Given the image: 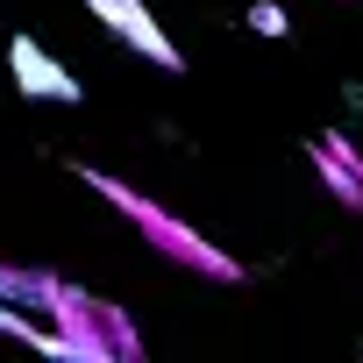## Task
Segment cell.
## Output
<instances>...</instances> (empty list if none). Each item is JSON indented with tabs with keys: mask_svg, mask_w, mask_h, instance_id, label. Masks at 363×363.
Wrapping results in <instances>:
<instances>
[{
	"mask_svg": "<svg viewBox=\"0 0 363 363\" xmlns=\"http://www.w3.org/2000/svg\"><path fill=\"white\" fill-rule=\"evenodd\" d=\"M72 171L86 178V186H93V193H100L114 214H128V221H135V228H143V235H150V242H157L171 264H186V271H207V278H221V285H235V278H242V264H235V257H221V250H214L200 228H186L178 214H164L157 200H143L135 186H121L114 171H100V164H72Z\"/></svg>",
	"mask_w": 363,
	"mask_h": 363,
	"instance_id": "1",
	"label": "cell"
},
{
	"mask_svg": "<svg viewBox=\"0 0 363 363\" xmlns=\"http://www.w3.org/2000/svg\"><path fill=\"white\" fill-rule=\"evenodd\" d=\"M65 278L0 264V335H15L43 356H72V313H65Z\"/></svg>",
	"mask_w": 363,
	"mask_h": 363,
	"instance_id": "2",
	"label": "cell"
},
{
	"mask_svg": "<svg viewBox=\"0 0 363 363\" xmlns=\"http://www.w3.org/2000/svg\"><path fill=\"white\" fill-rule=\"evenodd\" d=\"M65 313H72V356L79 363H135L143 356V335L128 328V313L100 292H65Z\"/></svg>",
	"mask_w": 363,
	"mask_h": 363,
	"instance_id": "3",
	"label": "cell"
},
{
	"mask_svg": "<svg viewBox=\"0 0 363 363\" xmlns=\"http://www.w3.org/2000/svg\"><path fill=\"white\" fill-rule=\"evenodd\" d=\"M86 15H93V22H107V29H114L128 50H143L157 72H178V65H186V57H178V43L164 36V22L143 8V0H86Z\"/></svg>",
	"mask_w": 363,
	"mask_h": 363,
	"instance_id": "4",
	"label": "cell"
},
{
	"mask_svg": "<svg viewBox=\"0 0 363 363\" xmlns=\"http://www.w3.org/2000/svg\"><path fill=\"white\" fill-rule=\"evenodd\" d=\"M8 72H15V86H22V100H57V107H72V100H86V86L36 43V36H15L8 43Z\"/></svg>",
	"mask_w": 363,
	"mask_h": 363,
	"instance_id": "5",
	"label": "cell"
},
{
	"mask_svg": "<svg viewBox=\"0 0 363 363\" xmlns=\"http://www.w3.org/2000/svg\"><path fill=\"white\" fill-rule=\"evenodd\" d=\"M306 157H313V171L328 178V193H335L342 207H363V157L349 150V135H313Z\"/></svg>",
	"mask_w": 363,
	"mask_h": 363,
	"instance_id": "6",
	"label": "cell"
},
{
	"mask_svg": "<svg viewBox=\"0 0 363 363\" xmlns=\"http://www.w3.org/2000/svg\"><path fill=\"white\" fill-rule=\"evenodd\" d=\"M250 29H257V36H285L292 22H285V8H278V0H257V8H250Z\"/></svg>",
	"mask_w": 363,
	"mask_h": 363,
	"instance_id": "7",
	"label": "cell"
}]
</instances>
